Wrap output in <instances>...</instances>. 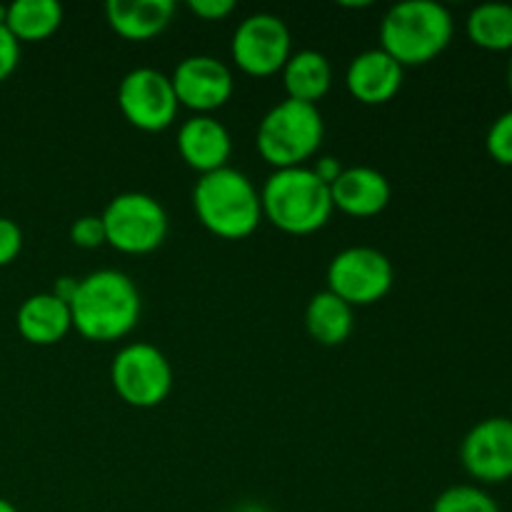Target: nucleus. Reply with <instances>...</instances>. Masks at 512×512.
<instances>
[{"mask_svg": "<svg viewBox=\"0 0 512 512\" xmlns=\"http://www.w3.org/2000/svg\"><path fill=\"white\" fill-rule=\"evenodd\" d=\"M68 305L73 328L90 343L125 338L143 310L138 285L123 270H95L80 278Z\"/></svg>", "mask_w": 512, "mask_h": 512, "instance_id": "1", "label": "nucleus"}, {"mask_svg": "<svg viewBox=\"0 0 512 512\" xmlns=\"http://www.w3.org/2000/svg\"><path fill=\"white\" fill-rule=\"evenodd\" d=\"M193 208L200 225L223 240H243L263 220L260 190L235 168H220L200 175L193 188Z\"/></svg>", "mask_w": 512, "mask_h": 512, "instance_id": "2", "label": "nucleus"}, {"mask_svg": "<svg viewBox=\"0 0 512 512\" xmlns=\"http://www.w3.org/2000/svg\"><path fill=\"white\" fill-rule=\"evenodd\" d=\"M263 218L288 235H310L323 230L333 218L330 185H325L313 168H285L268 175L263 190Z\"/></svg>", "mask_w": 512, "mask_h": 512, "instance_id": "3", "label": "nucleus"}, {"mask_svg": "<svg viewBox=\"0 0 512 512\" xmlns=\"http://www.w3.org/2000/svg\"><path fill=\"white\" fill-rule=\"evenodd\" d=\"M455 20L435 0H405L393 5L380 23V48L403 68L425 65L450 45Z\"/></svg>", "mask_w": 512, "mask_h": 512, "instance_id": "4", "label": "nucleus"}, {"mask_svg": "<svg viewBox=\"0 0 512 512\" xmlns=\"http://www.w3.org/2000/svg\"><path fill=\"white\" fill-rule=\"evenodd\" d=\"M325 138V120L318 105L285 98L260 120L255 145L260 158L275 170L303 168L320 150Z\"/></svg>", "mask_w": 512, "mask_h": 512, "instance_id": "5", "label": "nucleus"}, {"mask_svg": "<svg viewBox=\"0 0 512 512\" xmlns=\"http://www.w3.org/2000/svg\"><path fill=\"white\" fill-rule=\"evenodd\" d=\"M105 243L125 255H148L168 238V213L148 193H120L105 205Z\"/></svg>", "mask_w": 512, "mask_h": 512, "instance_id": "6", "label": "nucleus"}, {"mask_svg": "<svg viewBox=\"0 0 512 512\" xmlns=\"http://www.w3.org/2000/svg\"><path fill=\"white\" fill-rule=\"evenodd\" d=\"M110 383L130 408H158L173 390V368L163 350L150 343H130L110 365Z\"/></svg>", "mask_w": 512, "mask_h": 512, "instance_id": "7", "label": "nucleus"}, {"mask_svg": "<svg viewBox=\"0 0 512 512\" xmlns=\"http://www.w3.org/2000/svg\"><path fill=\"white\" fill-rule=\"evenodd\" d=\"M395 285V268L390 258L368 245L345 248L330 260L328 290L350 308H363L383 300Z\"/></svg>", "mask_w": 512, "mask_h": 512, "instance_id": "8", "label": "nucleus"}, {"mask_svg": "<svg viewBox=\"0 0 512 512\" xmlns=\"http://www.w3.org/2000/svg\"><path fill=\"white\" fill-rule=\"evenodd\" d=\"M118 108L133 128L143 133H163L178 118L180 103L170 75L155 68H135L120 80Z\"/></svg>", "mask_w": 512, "mask_h": 512, "instance_id": "9", "label": "nucleus"}, {"mask_svg": "<svg viewBox=\"0 0 512 512\" xmlns=\"http://www.w3.org/2000/svg\"><path fill=\"white\" fill-rule=\"evenodd\" d=\"M235 65L245 75L268 78L280 73L293 55V40L283 18L273 13H253L235 28L230 43Z\"/></svg>", "mask_w": 512, "mask_h": 512, "instance_id": "10", "label": "nucleus"}, {"mask_svg": "<svg viewBox=\"0 0 512 512\" xmlns=\"http://www.w3.org/2000/svg\"><path fill=\"white\" fill-rule=\"evenodd\" d=\"M175 98L195 115H210L233 98L235 80L228 65L213 55H188L170 75Z\"/></svg>", "mask_w": 512, "mask_h": 512, "instance_id": "11", "label": "nucleus"}, {"mask_svg": "<svg viewBox=\"0 0 512 512\" xmlns=\"http://www.w3.org/2000/svg\"><path fill=\"white\" fill-rule=\"evenodd\" d=\"M460 463L470 478L498 485L512 478V420L485 418L460 445Z\"/></svg>", "mask_w": 512, "mask_h": 512, "instance_id": "12", "label": "nucleus"}, {"mask_svg": "<svg viewBox=\"0 0 512 512\" xmlns=\"http://www.w3.org/2000/svg\"><path fill=\"white\" fill-rule=\"evenodd\" d=\"M405 68L383 48L363 50L345 70V88L358 103L385 105L403 88Z\"/></svg>", "mask_w": 512, "mask_h": 512, "instance_id": "13", "label": "nucleus"}, {"mask_svg": "<svg viewBox=\"0 0 512 512\" xmlns=\"http://www.w3.org/2000/svg\"><path fill=\"white\" fill-rule=\"evenodd\" d=\"M175 143H178V153L185 165L198 170L200 175L228 168L230 153H233V138H230L228 128L213 115H193L190 120H185Z\"/></svg>", "mask_w": 512, "mask_h": 512, "instance_id": "14", "label": "nucleus"}, {"mask_svg": "<svg viewBox=\"0 0 512 512\" xmlns=\"http://www.w3.org/2000/svg\"><path fill=\"white\" fill-rule=\"evenodd\" d=\"M330 198H333V208L350 218H375L388 208L393 188L380 170L355 165V168H345L340 178L330 185Z\"/></svg>", "mask_w": 512, "mask_h": 512, "instance_id": "15", "label": "nucleus"}, {"mask_svg": "<svg viewBox=\"0 0 512 512\" xmlns=\"http://www.w3.org/2000/svg\"><path fill=\"white\" fill-rule=\"evenodd\" d=\"M15 328L30 345H55L73 330L70 305L53 293H35L20 303Z\"/></svg>", "mask_w": 512, "mask_h": 512, "instance_id": "16", "label": "nucleus"}, {"mask_svg": "<svg viewBox=\"0 0 512 512\" xmlns=\"http://www.w3.org/2000/svg\"><path fill=\"white\" fill-rule=\"evenodd\" d=\"M175 15L173 0H108L105 20L115 35L145 43L163 33Z\"/></svg>", "mask_w": 512, "mask_h": 512, "instance_id": "17", "label": "nucleus"}, {"mask_svg": "<svg viewBox=\"0 0 512 512\" xmlns=\"http://www.w3.org/2000/svg\"><path fill=\"white\" fill-rule=\"evenodd\" d=\"M283 73L285 93L298 103L318 105L333 85V65L318 50H298L288 58Z\"/></svg>", "mask_w": 512, "mask_h": 512, "instance_id": "18", "label": "nucleus"}, {"mask_svg": "<svg viewBox=\"0 0 512 512\" xmlns=\"http://www.w3.org/2000/svg\"><path fill=\"white\" fill-rule=\"evenodd\" d=\"M355 313L345 300L333 295L330 290L315 293L305 308V330L315 343L325 348L343 345L353 335Z\"/></svg>", "mask_w": 512, "mask_h": 512, "instance_id": "19", "label": "nucleus"}, {"mask_svg": "<svg viewBox=\"0 0 512 512\" xmlns=\"http://www.w3.org/2000/svg\"><path fill=\"white\" fill-rule=\"evenodd\" d=\"M63 25V5L58 0H15L8 5L5 28L18 43L48 40Z\"/></svg>", "mask_w": 512, "mask_h": 512, "instance_id": "20", "label": "nucleus"}, {"mask_svg": "<svg viewBox=\"0 0 512 512\" xmlns=\"http://www.w3.org/2000/svg\"><path fill=\"white\" fill-rule=\"evenodd\" d=\"M468 38L478 48L493 53H512V5L510 3H483L470 10L465 20Z\"/></svg>", "mask_w": 512, "mask_h": 512, "instance_id": "21", "label": "nucleus"}, {"mask_svg": "<svg viewBox=\"0 0 512 512\" xmlns=\"http://www.w3.org/2000/svg\"><path fill=\"white\" fill-rule=\"evenodd\" d=\"M433 512H500L493 495L478 485H453L435 498Z\"/></svg>", "mask_w": 512, "mask_h": 512, "instance_id": "22", "label": "nucleus"}, {"mask_svg": "<svg viewBox=\"0 0 512 512\" xmlns=\"http://www.w3.org/2000/svg\"><path fill=\"white\" fill-rule=\"evenodd\" d=\"M485 148L495 163L512 168V110L498 115L495 123L490 125L488 135H485Z\"/></svg>", "mask_w": 512, "mask_h": 512, "instance_id": "23", "label": "nucleus"}, {"mask_svg": "<svg viewBox=\"0 0 512 512\" xmlns=\"http://www.w3.org/2000/svg\"><path fill=\"white\" fill-rule=\"evenodd\" d=\"M70 240H73L78 248L85 250L105 245V228L100 215H83V218L75 220V223L70 225Z\"/></svg>", "mask_w": 512, "mask_h": 512, "instance_id": "24", "label": "nucleus"}, {"mask_svg": "<svg viewBox=\"0 0 512 512\" xmlns=\"http://www.w3.org/2000/svg\"><path fill=\"white\" fill-rule=\"evenodd\" d=\"M23 250V230L15 220L0 218V268L13 263Z\"/></svg>", "mask_w": 512, "mask_h": 512, "instance_id": "25", "label": "nucleus"}, {"mask_svg": "<svg viewBox=\"0 0 512 512\" xmlns=\"http://www.w3.org/2000/svg\"><path fill=\"white\" fill-rule=\"evenodd\" d=\"M20 63V43L5 25H0V83L15 73Z\"/></svg>", "mask_w": 512, "mask_h": 512, "instance_id": "26", "label": "nucleus"}, {"mask_svg": "<svg viewBox=\"0 0 512 512\" xmlns=\"http://www.w3.org/2000/svg\"><path fill=\"white\" fill-rule=\"evenodd\" d=\"M188 8L203 20H225L235 13L233 0H190Z\"/></svg>", "mask_w": 512, "mask_h": 512, "instance_id": "27", "label": "nucleus"}, {"mask_svg": "<svg viewBox=\"0 0 512 512\" xmlns=\"http://www.w3.org/2000/svg\"><path fill=\"white\" fill-rule=\"evenodd\" d=\"M343 170L345 168L340 165V160L333 158V155H325V158H320L318 163L313 165V173L318 175L325 185H333L335 180L340 178V173H343Z\"/></svg>", "mask_w": 512, "mask_h": 512, "instance_id": "28", "label": "nucleus"}, {"mask_svg": "<svg viewBox=\"0 0 512 512\" xmlns=\"http://www.w3.org/2000/svg\"><path fill=\"white\" fill-rule=\"evenodd\" d=\"M75 288H78V280H75V278H60L58 283H55L53 295H58L60 300L70 303V298L75 295Z\"/></svg>", "mask_w": 512, "mask_h": 512, "instance_id": "29", "label": "nucleus"}, {"mask_svg": "<svg viewBox=\"0 0 512 512\" xmlns=\"http://www.w3.org/2000/svg\"><path fill=\"white\" fill-rule=\"evenodd\" d=\"M0 512H20L18 508H15L13 503H10V500H5V498H0Z\"/></svg>", "mask_w": 512, "mask_h": 512, "instance_id": "30", "label": "nucleus"}, {"mask_svg": "<svg viewBox=\"0 0 512 512\" xmlns=\"http://www.w3.org/2000/svg\"><path fill=\"white\" fill-rule=\"evenodd\" d=\"M5 18H8V5H0V25H5Z\"/></svg>", "mask_w": 512, "mask_h": 512, "instance_id": "31", "label": "nucleus"}, {"mask_svg": "<svg viewBox=\"0 0 512 512\" xmlns=\"http://www.w3.org/2000/svg\"><path fill=\"white\" fill-rule=\"evenodd\" d=\"M508 85H510V93H512V53H510V63H508Z\"/></svg>", "mask_w": 512, "mask_h": 512, "instance_id": "32", "label": "nucleus"}, {"mask_svg": "<svg viewBox=\"0 0 512 512\" xmlns=\"http://www.w3.org/2000/svg\"><path fill=\"white\" fill-rule=\"evenodd\" d=\"M510 420H512V415H510Z\"/></svg>", "mask_w": 512, "mask_h": 512, "instance_id": "33", "label": "nucleus"}]
</instances>
